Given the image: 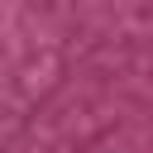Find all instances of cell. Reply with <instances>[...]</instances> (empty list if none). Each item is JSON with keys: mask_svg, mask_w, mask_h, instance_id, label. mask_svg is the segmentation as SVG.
Here are the masks:
<instances>
[]
</instances>
